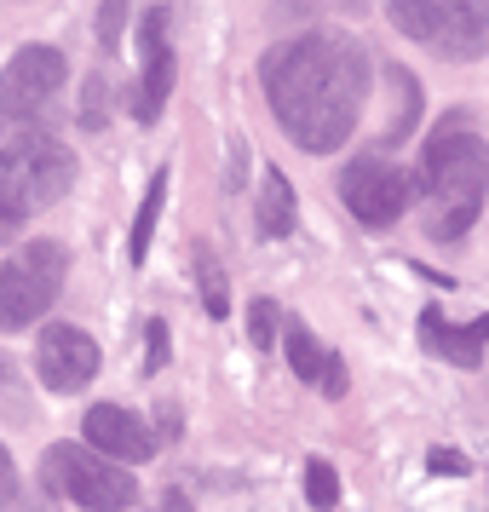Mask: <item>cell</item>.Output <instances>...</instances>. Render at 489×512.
<instances>
[{
    "mask_svg": "<svg viewBox=\"0 0 489 512\" xmlns=\"http://www.w3.org/2000/svg\"><path fill=\"white\" fill-rule=\"evenodd\" d=\"M305 501H311L317 512L340 507V478H334V466H328V461H317V455L305 461Z\"/></svg>",
    "mask_w": 489,
    "mask_h": 512,
    "instance_id": "17",
    "label": "cell"
},
{
    "mask_svg": "<svg viewBox=\"0 0 489 512\" xmlns=\"http://www.w3.org/2000/svg\"><path fill=\"white\" fill-rule=\"evenodd\" d=\"M282 346H288V363H294V374H300L305 386H317L323 397H346V363H340L305 323H288Z\"/></svg>",
    "mask_w": 489,
    "mask_h": 512,
    "instance_id": "13",
    "label": "cell"
},
{
    "mask_svg": "<svg viewBox=\"0 0 489 512\" xmlns=\"http://www.w3.org/2000/svg\"><path fill=\"white\" fill-rule=\"evenodd\" d=\"M156 512H190V501L173 489V495H162V507H156Z\"/></svg>",
    "mask_w": 489,
    "mask_h": 512,
    "instance_id": "25",
    "label": "cell"
},
{
    "mask_svg": "<svg viewBox=\"0 0 489 512\" xmlns=\"http://www.w3.org/2000/svg\"><path fill=\"white\" fill-rule=\"evenodd\" d=\"M271 6H277L282 18H288V12H294V18H328V12H340V6H346L351 18H357L369 0H271Z\"/></svg>",
    "mask_w": 489,
    "mask_h": 512,
    "instance_id": "18",
    "label": "cell"
},
{
    "mask_svg": "<svg viewBox=\"0 0 489 512\" xmlns=\"http://www.w3.org/2000/svg\"><path fill=\"white\" fill-rule=\"evenodd\" d=\"M64 87V52L58 47H18V58L0 75V127H29L52 110Z\"/></svg>",
    "mask_w": 489,
    "mask_h": 512,
    "instance_id": "6",
    "label": "cell"
},
{
    "mask_svg": "<svg viewBox=\"0 0 489 512\" xmlns=\"http://www.w3.org/2000/svg\"><path fill=\"white\" fill-rule=\"evenodd\" d=\"M121 29H127V0H104V6H98V41L116 52L121 47Z\"/></svg>",
    "mask_w": 489,
    "mask_h": 512,
    "instance_id": "20",
    "label": "cell"
},
{
    "mask_svg": "<svg viewBox=\"0 0 489 512\" xmlns=\"http://www.w3.org/2000/svg\"><path fill=\"white\" fill-rule=\"evenodd\" d=\"M288 231H294V185L271 167L265 185H259V236H288Z\"/></svg>",
    "mask_w": 489,
    "mask_h": 512,
    "instance_id": "14",
    "label": "cell"
},
{
    "mask_svg": "<svg viewBox=\"0 0 489 512\" xmlns=\"http://www.w3.org/2000/svg\"><path fill=\"white\" fill-rule=\"evenodd\" d=\"M81 432H87L93 449H104V455H116V461H127V466H139V461L156 455V432H150L133 409H116V403H93L87 420H81Z\"/></svg>",
    "mask_w": 489,
    "mask_h": 512,
    "instance_id": "11",
    "label": "cell"
},
{
    "mask_svg": "<svg viewBox=\"0 0 489 512\" xmlns=\"http://www.w3.org/2000/svg\"><path fill=\"white\" fill-rule=\"evenodd\" d=\"M75 185V156L47 133H24L12 150H0V242L18 236L24 219L52 208Z\"/></svg>",
    "mask_w": 489,
    "mask_h": 512,
    "instance_id": "3",
    "label": "cell"
},
{
    "mask_svg": "<svg viewBox=\"0 0 489 512\" xmlns=\"http://www.w3.org/2000/svg\"><path fill=\"white\" fill-rule=\"evenodd\" d=\"M196 282H202V300H208V317H225L231 311V288H225V271H219V259H213L208 242H196Z\"/></svg>",
    "mask_w": 489,
    "mask_h": 512,
    "instance_id": "16",
    "label": "cell"
},
{
    "mask_svg": "<svg viewBox=\"0 0 489 512\" xmlns=\"http://www.w3.org/2000/svg\"><path fill=\"white\" fill-rule=\"evenodd\" d=\"M426 47H438L443 58H455V64L489 52V0H432Z\"/></svg>",
    "mask_w": 489,
    "mask_h": 512,
    "instance_id": "9",
    "label": "cell"
},
{
    "mask_svg": "<svg viewBox=\"0 0 489 512\" xmlns=\"http://www.w3.org/2000/svg\"><path fill=\"white\" fill-rule=\"evenodd\" d=\"M248 340H254V346H271V340H277V305L271 300H259L254 311H248Z\"/></svg>",
    "mask_w": 489,
    "mask_h": 512,
    "instance_id": "21",
    "label": "cell"
},
{
    "mask_svg": "<svg viewBox=\"0 0 489 512\" xmlns=\"http://www.w3.org/2000/svg\"><path fill=\"white\" fill-rule=\"evenodd\" d=\"M489 185V150L478 133H466L461 116H449L426 144L420 162V190H426V236L432 242H455L472 231L478 202Z\"/></svg>",
    "mask_w": 489,
    "mask_h": 512,
    "instance_id": "2",
    "label": "cell"
},
{
    "mask_svg": "<svg viewBox=\"0 0 489 512\" xmlns=\"http://www.w3.org/2000/svg\"><path fill=\"white\" fill-rule=\"evenodd\" d=\"M144 369H167V323H156V317L144 323Z\"/></svg>",
    "mask_w": 489,
    "mask_h": 512,
    "instance_id": "22",
    "label": "cell"
},
{
    "mask_svg": "<svg viewBox=\"0 0 489 512\" xmlns=\"http://www.w3.org/2000/svg\"><path fill=\"white\" fill-rule=\"evenodd\" d=\"M167 6L144 12V70H139V87H133V116L139 121H156L167 110V93H173V41H167Z\"/></svg>",
    "mask_w": 489,
    "mask_h": 512,
    "instance_id": "10",
    "label": "cell"
},
{
    "mask_svg": "<svg viewBox=\"0 0 489 512\" xmlns=\"http://www.w3.org/2000/svg\"><path fill=\"white\" fill-rule=\"evenodd\" d=\"M420 346L438 351L443 363H455V369H472V363H484L489 317H478V323H449L443 305H426L420 311Z\"/></svg>",
    "mask_w": 489,
    "mask_h": 512,
    "instance_id": "12",
    "label": "cell"
},
{
    "mask_svg": "<svg viewBox=\"0 0 489 512\" xmlns=\"http://www.w3.org/2000/svg\"><path fill=\"white\" fill-rule=\"evenodd\" d=\"M340 202L351 208L357 225L386 231L409 208V173H397L386 156H351L346 173H340Z\"/></svg>",
    "mask_w": 489,
    "mask_h": 512,
    "instance_id": "7",
    "label": "cell"
},
{
    "mask_svg": "<svg viewBox=\"0 0 489 512\" xmlns=\"http://www.w3.org/2000/svg\"><path fill=\"white\" fill-rule=\"evenodd\" d=\"M70 259L58 242H24L18 254L0 265V328H29L35 317H47V305L64 294Z\"/></svg>",
    "mask_w": 489,
    "mask_h": 512,
    "instance_id": "5",
    "label": "cell"
},
{
    "mask_svg": "<svg viewBox=\"0 0 489 512\" xmlns=\"http://www.w3.org/2000/svg\"><path fill=\"white\" fill-rule=\"evenodd\" d=\"M18 501V466H12V455L0 449V507H12Z\"/></svg>",
    "mask_w": 489,
    "mask_h": 512,
    "instance_id": "23",
    "label": "cell"
},
{
    "mask_svg": "<svg viewBox=\"0 0 489 512\" xmlns=\"http://www.w3.org/2000/svg\"><path fill=\"white\" fill-rule=\"evenodd\" d=\"M259 75H265L277 127L311 156L340 150L369 98V58L340 29H311V35L271 47Z\"/></svg>",
    "mask_w": 489,
    "mask_h": 512,
    "instance_id": "1",
    "label": "cell"
},
{
    "mask_svg": "<svg viewBox=\"0 0 489 512\" xmlns=\"http://www.w3.org/2000/svg\"><path fill=\"white\" fill-rule=\"evenodd\" d=\"M426 466H432V472H466V461L455 455V449H432V455H426Z\"/></svg>",
    "mask_w": 489,
    "mask_h": 512,
    "instance_id": "24",
    "label": "cell"
},
{
    "mask_svg": "<svg viewBox=\"0 0 489 512\" xmlns=\"http://www.w3.org/2000/svg\"><path fill=\"white\" fill-rule=\"evenodd\" d=\"M392 6V18L403 35H415V41H426V24H432V0H386Z\"/></svg>",
    "mask_w": 489,
    "mask_h": 512,
    "instance_id": "19",
    "label": "cell"
},
{
    "mask_svg": "<svg viewBox=\"0 0 489 512\" xmlns=\"http://www.w3.org/2000/svg\"><path fill=\"white\" fill-rule=\"evenodd\" d=\"M41 484L47 495H64L87 512H121L139 501V478L127 472V461L104 455L93 443H52L41 455Z\"/></svg>",
    "mask_w": 489,
    "mask_h": 512,
    "instance_id": "4",
    "label": "cell"
},
{
    "mask_svg": "<svg viewBox=\"0 0 489 512\" xmlns=\"http://www.w3.org/2000/svg\"><path fill=\"white\" fill-rule=\"evenodd\" d=\"M12 512H58V507H41V501H18Z\"/></svg>",
    "mask_w": 489,
    "mask_h": 512,
    "instance_id": "26",
    "label": "cell"
},
{
    "mask_svg": "<svg viewBox=\"0 0 489 512\" xmlns=\"http://www.w3.org/2000/svg\"><path fill=\"white\" fill-rule=\"evenodd\" d=\"M162 202H167V173H156V179H150V190H144V202H139V219H133V236H127V259H133V265H144V259H150V236H156V219H162Z\"/></svg>",
    "mask_w": 489,
    "mask_h": 512,
    "instance_id": "15",
    "label": "cell"
},
{
    "mask_svg": "<svg viewBox=\"0 0 489 512\" xmlns=\"http://www.w3.org/2000/svg\"><path fill=\"white\" fill-rule=\"evenodd\" d=\"M35 369H41L52 392H81L98 374V340L75 323H52L41 334V346H35Z\"/></svg>",
    "mask_w": 489,
    "mask_h": 512,
    "instance_id": "8",
    "label": "cell"
}]
</instances>
